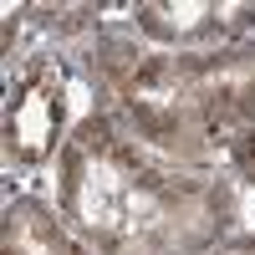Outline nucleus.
I'll return each instance as SVG.
<instances>
[{"mask_svg":"<svg viewBox=\"0 0 255 255\" xmlns=\"http://www.w3.org/2000/svg\"><path fill=\"white\" fill-rule=\"evenodd\" d=\"M225 15H235L230 5H143L138 20L143 31H153L163 41H204L225 31Z\"/></svg>","mask_w":255,"mask_h":255,"instance_id":"obj_2","label":"nucleus"},{"mask_svg":"<svg viewBox=\"0 0 255 255\" xmlns=\"http://www.w3.org/2000/svg\"><path fill=\"white\" fill-rule=\"evenodd\" d=\"M5 255H67V250H61V240L46 225H36V215H10Z\"/></svg>","mask_w":255,"mask_h":255,"instance_id":"obj_3","label":"nucleus"},{"mask_svg":"<svg viewBox=\"0 0 255 255\" xmlns=\"http://www.w3.org/2000/svg\"><path fill=\"white\" fill-rule=\"evenodd\" d=\"M67 128V82L51 61H26L5 87V163L41 168Z\"/></svg>","mask_w":255,"mask_h":255,"instance_id":"obj_1","label":"nucleus"}]
</instances>
